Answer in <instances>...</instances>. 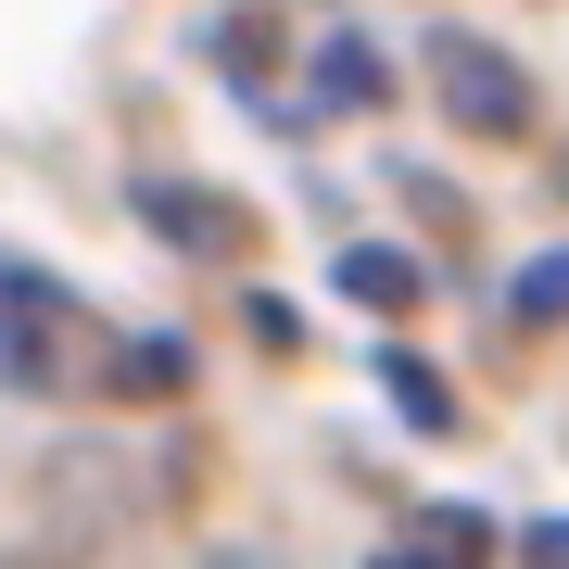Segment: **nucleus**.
<instances>
[{
    "label": "nucleus",
    "instance_id": "obj_4",
    "mask_svg": "<svg viewBox=\"0 0 569 569\" xmlns=\"http://www.w3.org/2000/svg\"><path fill=\"white\" fill-rule=\"evenodd\" d=\"M342 291H367V305H406L418 279H406V266H392V253H355V266H342Z\"/></svg>",
    "mask_w": 569,
    "mask_h": 569
},
{
    "label": "nucleus",
    "instance_id": "obj_1",
    "mask_svg": "<svg viewBox=\"0 0 569 569\" xmlns=\"http://www.w3.org/2000/svg\"><path fill=\"white\" fill-rule=\"evenodd\" d=\"M77 342H89V305H77V291H51L39 266H0V380L51 392Z\"/></svg>",
    "mask_w": 569,
    "mask_h": 569
},
{
    "label": "nucleus",
    "instance_id": "obj_2",
    "mask_svg": "<svg viewBox=\"0 0 569 569\" xmlns=\"http://www.w3.org/2000/svg\"><path fill=\"white\" fill-rule=\"evenodd\" d=\"M430 63H443V102H456L468 127H493V140H519V127H531V89H519V77H507V63H493L481 39H443Z\"/></svg>",
    "mask_w": 569,
    "mask_h": 569
},
{
    "label": "nucleus",
    "instance_id": "obj_3",
    "mask_svg": "<svg viewBox=\"0 0 569 569\" xmlns=\"http://www.w3.org/2000/svg\"><path fill=\"white\" fill-rule=\"evenodd\" d=\"M140 216H152V228H190V241H241V216L203 203V190H140Z\"/></svg>",
    "mask_w": 569,
    "mask_h": 569
},
{
    "label": "nucleus",
    "instance_id": "obj_5",
    "mask_svg": "<svg viewBox=\"0 0 569 569\" xmlns=\"http://www.w3.org/2000/svg\"><path fill=\"white\" fill-rule=\"evenodd\" d=\"M519 317H569V253H557V266H531V279H519Z\"/></svg>",
    "mask_w": 569,
    "mask_h": 569
}]
</instances>
